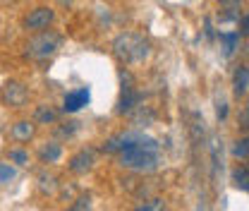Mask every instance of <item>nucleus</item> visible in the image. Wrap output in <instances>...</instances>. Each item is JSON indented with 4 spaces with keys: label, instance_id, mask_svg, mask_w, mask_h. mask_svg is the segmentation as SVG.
I'll return each mask as SVG.
<instances>
[{
    "label": "nucleus",
    "instance_id": "obj_1",
    "mask_svg": "<svg viewBox=\"0 0 249 211\" xmlns=\"http://www.w3.org/2000/svg\"><path fill=\"white\" fill-rule=\"evenodd\" d=\"M120 153V163L124 168L139 171V173H151L158 168L160 161V147L151 137H142V134H124V144Z\"/></svg>",
    "mask_w": 249,
    "mask_h": 211
},
{
    "label": "nucleus",
    "instance_id": "obj_2",
    "mask_svg": "<svg viewBox=\"0 0 249 211\" xmlns=\"http://www.w3.org/2000/svg\"><path fill=\"white\" fill-rule=\"evenodd\" d=\"M113 53L124 65H137L149 56V43L139 34H120L113 43Z\"/></svg>",
    "mask_w": 249,
    "mask_h": 211
},
{
    "label": "nucleus",
    "instance_id": "obj_3",
    "mask_svg": "<svg viewBox=\"0 0 249 211\" xmlns=\"http://www.w3.org/2000/svg\"><path fill=\"white\" fill-rule=\"evenodd\" d=\"M60 48V36L55 31H38L29 43H27V56L31 58H48Z\"/></svg>",
    "mask_w": 249,
    "mask_h": 211
},
{
    "label": "nucleus",
    "instance_id": "obj_4",
    "mask_svg": "<svg viewBox=\"0 0 249 211\" xmlns=\"http://www.w3.org/2000/svg\"><path fill=\"white\" fill-rule=\"evenodd\" d=\"M55 19V12L51 7H34L24 17V27L31 31H46Z\"/></svg>",
    "mask_w": 249,
    "mask_h": 211
},
{
    "label": "nucleus",
    "instance_id": "obj_5",
    "mask_svg": "<svg viewBox=\"0 0 249 211\" xmlns=\"http://www.w3.org/2000/svg\"><path fill=\"white\" fill-rule=\"evenodd\" d=\"M27 98H29L27 87H22L19 82H5V87H2V101H5L7 106L22 108V106L27 103Z\"/></svg>",
    "mask_w": 249,
    "mask_h": 211
},
{
    "label": "nucleus",
    "instance_id": "obj_6",
    "mask_svg": "<svg viewBox=\"0 0 249 211\" xmlns=\"http://www.w3.org/2000/svg\"><path fill=\"white\" fill-rule=\"evenodd\" d=\"M89 103V89H77V91H70L62 101V111L65 113H77L82 111L84 106Z\"/></svg>",
    "mask_w": 249,
    "mask_h": 211
},
{
    "label": "nucleus",
    "instance_id": "obj_7",
    "mask_svg": "<svg viewBox=\"0 0 249 211\" xmlns=\"http://www.w3.org/2000/svg\"><path fill=\"white\" fill-rule=\"evenodd\" d=\"M67 168L72 171V173H77V175H84V173H89L93 168V153L91 151H77L72 158H70V163H67Z\"/></svg>",
    "mask_w": 249,
    "mask_h": 211
},
{
    "label": "nucleus",
    "instance_id": "obj_8",
    "mask_svg": "<svg viewBox=\"0 0 249 211\" xmlns=\"http://www.w3.org/2000/svg\"><path fill=\"white\" fill-rule=\"evenodd\" d=\"M34 132H36V125L29 120H19L12 125V130H10V137L15 139V142H29L31 137H34Z\"/></svg>",
    "mask_w": 249,
    "mask_h": 211
},
{
    "label": "nucleus",
    "instance_id": "obj_9",
    "mask_svg": "<svg viewBox=\"0 0 249 211\" xmlns=\"http://www.w3.org/2000/svg\"><path fill=\"white\" fill-rule=\"evenodd\" d=\"M247 87H249V70H247V65H240L235 70V77H232V91H235V96H245Z\"/></svg>",
    "mask_w": 249,
    "mask_h": 211
},
{
    "label": "nucleus",
    "instance_id": "obj_10",
    "mask_svg": "<svg viewBox=\"0 0 249 211\" xmlns=\"http://www.w3.org/2000/svg\"><path fill=\"white\" fill-rule=\"evenodd\" d=\"M139 103V94L134 91L132 84L123 87V98H120V106H118V113H129L134 106Z\"/></svg>",
    "mask_w": 249,
    "mask_h": 211
},
{
    "label": "nucleus",
    "instance_id": "obj_11",
    "mask_svg": "<svg viewBox=\"0 0 249 211\" xmlns=\"http://www.w3.org/2000/svg\"><path fill=\"white\" fill-rule=\"evenodd\" d=\"M220 43H223V56L230 58V56L235 53V48L240 46V34H235V31H223V34H220Z\"/></svg>",
    "mask_w": 249,
    "mask_h": 211
},
{
    "label": "nucleus",
    "instance_id": "obj_12",
    "mask_svg": "<svg viewBox=\"0 0 249 211\" xmlns=\"http://www.w3.org/2000/svg\"><path fill=\"white\" fill-rule=\"evenodd\" d=\"M38 156H41V161H43V163H55V161L62 156V147L58 144V142L43 144V147H41V151H38Z\"/></svg>",
    "mask_w": 249,
    "mask_h": 211
},
{
    "label": "nucleus",
    "instance_id": "obj_13",
    "mask_svg": "<svg viewBox=\"0 0 249 211\" xmlns=\"http://www.w3.org/2000/svg\"><path fill=\"white\" fill-rule=\"evenodd\" d=\"M247 166H242V168H235V173H232V182H235V187H240L242 192H247L249 185H247Z\"/></svg>",
    "mask_w": 249,
    "mask_h": 211
},
{
    "label": "nucleus",
    "instance_id": "obj_14",
    "mask_svg": "<svg viewBox=\"0 0 249 211\" xmlns=\"http://www.w3.org/2000/svg\"><path fill=\"white\" fill-rule=\"evenodd\" d=\"M36 120H41V122H55V120H58V113H55L53 108H48V106H41V108L36 111Z\"/></svg>",
    "mask_w": 249,
    "mask_h": 211
},
{
    "label": "nucleus",
    "instance_id": "obj_15",
    "mask_svg": "<svg viewBox=\"0 0 249 211\" xmlns=\"http://www.w3.org/2000/svg\"><path fill=\"white\" fill-rule=\"evenodd\" d=\"M232 156H235V158H242V161H247V156H249L247 137H242L240 142H235V147H232Z\"/></svg>",
    "mask_w": 249,
    "mask_h": 211
},
{
    "label": "nucleus",
    "instance_id": "obj_16",
    "mask_svg": "<svg viewBox=\"0 0 249 211\" xmlns=\"http://www.w3.org/2000/svg\"><path fill=\"white\" fill-rule=\"evenodd\" d=\"M10 161H15L17 166H27L29 163V153L24 149H10Z\"/></svg>",
    "mask_w": 249,
    "mask_h": 211
},
{
    "label": "nucleus",
    "instance_id": "obj_17",
    "mask_svg": "<svg viewBox=\"0 0 249 211\" xmlns=\"http://www.w3.org/2000/svg\"><path fill=\"white\" fill-rule=\"evenodd\" d=\"M163 209H165V202H163V199H151V202L137 207L134 211H163Z\"/></svg>",
    "mask_w": 249,
    "mask_h": 211
},
{
    "label": "nucleus",
    "instance_id": "obj_18",
    "mask_svg": "<svg viewBox=\"0 0 249 211\" xmlns=\"http://www.w3.org/2000/svg\"><path fill=\"white\" fill-rule=\"evenodd\" d=\"M15 178V168H10V163H0V182H10Z\"/></svg>",
    "mask_w": 249,
    "mask_h": 211
},
{
    "label": "nucleus",
    "instance_id": "obj_19",
    "mask_svg": "<svg viewBox=\"0 0 249 211\" xmlns=\"http://www.w3.org/2000/svg\"><path fill=\"white\" fill-rule=\"evenodd\" d=\"M72 211H89V197H82V199H77V204L72 207Z\"/></svg>",
    "mask_w": 249,
    "mask_h": 211
},
{
    "label": "nucleus",
    "instance_id": "obj_20",
    "mask_svg": "<svg viewBox=\"0 0 249 211\" xmlns=\"http://www.w3.org/2000/svg\"><path fill=\"white\" fill-rule=\"evenodd\" d=\"M225 115H228V103H220V106H218V118L223 120Z\"/></svg>",
    "mask_w": 249,
    "mask_h": 211
},
{
    "label": "nucleus",
    "instance_id": "obj_21",
    "mask_svg": "<svg viewBox=\"0 0 249 211\" xmlns=\"http://www.w3.org/2000/svg\"><path fill=\"white\" fill-rule=\"evenodd\" d=\"M225 7H240V0H220Z\"/></svg>",
    "mask_w": 249,
    "mask_h": 211
},
{
    "label": "nucleus",
    "instance_id": "obj_22",
    "mask_svg": "<svg viewBox=\"0 0 249 211\" xmlns=\"http://www.w3.org/2000/svg\"><path fill=\"white\" fill-rule=\"evenodd\" d=\"M242 127H247V108L242 111Z\"/></svg>",
    "mask_w": 249,
    "mask_h": 211
},
{
    "label": "nucleus",
    "instance_id": "obj_23",
    "mask_svg": "<svg viewBox=\"0 0 249 211\" xmlns=\"http://www.w3.org/2000/svg\"><path fill=\"white\" fill-rule=\"evenodd\" d=\"M196 211H206V209H204V207H196Z\"/></svg>",
    "mask_w": 249,
    "mask_h": 211
}]
</instances>
